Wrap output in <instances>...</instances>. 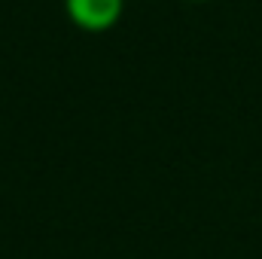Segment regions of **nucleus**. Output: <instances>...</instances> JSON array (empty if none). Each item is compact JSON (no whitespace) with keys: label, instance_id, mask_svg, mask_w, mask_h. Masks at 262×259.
Wrapping results in <instances>:
<instances>
[{"label":"nucleus","instance_id":"1","mask_svg":"<svg viewBox=\"0 0 262 259\" xmlns=\"http://www.w3.org/2000/svg\"><path fill=\"white\" fill-rule=\"evenodd\" d=\"M64 12L79 31L104 34L122 18L125 0H64Z\"/></svg>","mask_w":262,"mask_h":259},{"label":"nucleus","instance_id":"2","mask_svg":"<svg viewBox=\"0 0 262 259\" xmlns=\"http://www.w3.org/2000/svg\"><path fill=\"white\" fill-rule=\"evenodd\" d=\"M192 3H204V0H192Z\"/></svg>","mask_w":262,"mask_h":259}]
</instances>
